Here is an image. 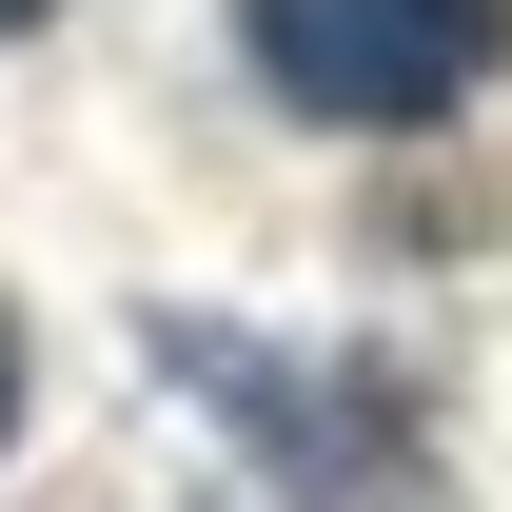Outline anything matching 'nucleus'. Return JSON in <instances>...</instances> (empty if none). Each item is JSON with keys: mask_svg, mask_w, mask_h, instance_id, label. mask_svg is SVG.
Segmentation results:
<instances>
[{"mask_svg": "<svg viewBox=\"0 0 512 512\" xmlns=\"http://www.w3.org/2000/svg\"><path fill=\"white\" fill-rule=\"evenodd\" d=\"M20 20H40V0H0V40H20Z\"/></svg>", "mask_w": 512, "mask_h": 512, "instance_id": "obj_3", "label": "nucleus"}, {"mask_svg": "<svg viewBox=\"0 0 512 512\" xmlns=\"http://www.w3.org/2000/svg\"><path fill=\"white\" fill-rule=\"evenodd\" d=\"M0 453H20V316H0Z\"/></svg>", "mask_w": 512, "mask_h": 512, "instance_id": "obj_2", "label": "nucleus"}, {"mask_svg": "<svg viewBox=\"0 0 512 512\" xmlns=\"http://www.w3.org/2000/svg\"><path fill=\"white\" fill-rule=\"evenodd\" d=\"M237 40H256V79H276L296 119L414 138V119H453V99L512 60V0H237Z\"/></svg>", "mask_w": 512, "mask_h": 512, "instance_id": "obj_1", "label": "nucleus"}]
</instances>
